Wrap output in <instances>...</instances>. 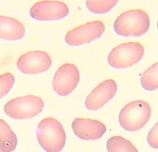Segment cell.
Segmentation results:
<instances>
[{"mask_svg": "<svg viewBox=\"0 0 158 152\" xmlns=\"http://www.w3.org/2000/svg\"><path fill=\"white\" fill-rule=\"evenodd\" d=\"M36 135L39 144L47 152H60L65 145L66 135L63 126L53 118H47L39 123Z\"/></svg>", "mask_w": 158, "mask_h": 152, "instance_id": "cell-1", "label": "cell"}, {"mask_svg": "<svg viewBox=\"0 0 158 152\" xmlns=\"http://www.w3.org/2000/svg\"><path fill=\"white\" fill-rule=\"evenodd\" d=\"M150 20L143 10L134 9L123 13L114 23V29L118 35L124 37H139L148 31Z\"/></svg>", "mask_w": 158, "mask_h": 152, "instance_id": "cell-2", "label": "cell"}, {"mask_svg": "<svg viewBox=\"0 0 158 152\" xmlns=\"http://www.w3.org/2000/svg\"><path fill=\"white\" fill-rule=\"evenodd\" d=\"M151 108L148 103L138 100L129 103L119 115L120 125L127 131L133 132L141 129L150 119Z\"/></svg>", "mask_w": 158, "mask_h": 152, "instance_id": "cell-3", "label": "cell"}, {"mask_svg": "<svg viewBox=\"0 0 158 152\" xmlns=\"http://www.w3.org/2000/svg\"><path fill=\"white\" fill-rule=\"evenodd\" d=\"M144 51L143 46L139 42L125 43L112 49L108 55V63L114 68L130 67L141 60Z\"/></svg>", "mask_w": 158, "mask_h": 152, "instance_id": "cell-4", "label": "cell"}, {"mask_svg": "<svg viewBox=\"0 0 158 152\" xmlns=\"http://www.w3.org/2000/svg\"><path fill=\"white\" fill-rule=\"evenodd\" d=\"M44 107V102L40 97L29 95L14 98L4 106L6 114L14 119L31 118L40 113Z\"/></svg>", "mask_w": 158, "mask_h": 152, "instance_id": "cell-5", "label": "cell"}, {"mask_svg": "<svg viewBox=\"0 0 158 152\" xmlns=\"http://www.w3.org/2000/svg\"><path fill=\"white\" fill-rule=\"evenodd\" d=\"M105 30V25L102 21H95L69 31L65 36L64 40L69 45H81L100 38Z\"/></svg>", "mask_w": 158, "mask_h": 152, "instance_id": "cell-6", "label": "cell"}, {"mask_svg": "<svg viewBox=\"0 0 158 152\" xmlns=\"http://www.w3.org/2000/svg\"><path fill=\"white\" fill-rule=\"evenodd\" d=\"M79 80V72L77 66L72 64H65L56 72L52 82L53 89L60 96L68 95L74 90Z\"/></svg>", "mask_w": 158, "mask_h": 152, "instance_id": "cell-7", "label": "cell"}, {"mask_svg": "<svg viewBox=\"0 0 158 152\" xmlns=\"http://www.w3.org/2000/svg\"><path fill=\"white\" fill-rule=\"evenodd\" d=\"M52 60L48 53L42 51H29L21 56L17 61V68L23 74H36L48 70Z\"/></svg>", "mask_w": 158, "mask_h": 152, "instance_id": "cell-8", "label": "cell"}, {"mask_svg": "<svg viewBox=\"0 0 158 152\" xmlns=\"http://www.w3.org/2000/svg\"><path fill=\"white\" fill-rule=\"evenodd\" d=\"M69 10L63 2L43 1L38 2L30 10V15L35 20L53 21L60 20L68 14Z\"/></svg>", "mask_w": 158, "mask_h": 152, "instance_id": "cell-9", "label": "cell"}, {"mask_svg": "<svg viewBox=\"0 0 158 152\" xmlns=\"http://www.w3.org/2000/svg\"><path fill=\"white\" fill-rule=\"evenodd\" d=\"M115 81L109 79L103 81L93 90L86 98L85 106L88 110H98L113 98L117 91Z\"/></svg>", "mask_w": 158, "mask_h": 152, "instance_id": "cell-10", "label": "cell"}, {"mask_svg": "<svg viewBox=\"0 0 158 152\" xmlns=\"http://www.w3.org/2000/svg\"><path fill=\"white\" fill-rule=\"evenodd\" d=\"M78 138L84 140H94L100 138L107 131L105 124L97 120L76 118L71 125Z\"/></svg>", "mask_w": 158, "mask_h": 152, "instance_id": "cell-11", "label": "cell"}, {"mask_svg": "<svg viewBox=\"0 0 158 152\" xmlns=\"http://www.w3.org/2000/svg\"><path fill=\"white\" fill-rule=\"evenodd\" d=\"M25 33V28L21 22L10 17L0 16V38L9 41L22 39Z\"/></svg>", "mask_w": 158, "mask_h": 152, "instance_id": "cell-12", "label": "cell"}, {"mask_svg": "<svg viewBox=\"0 0 158 152\" xmlns=\"http://www.w3.org/2000/svg\"><path fill=\"white\" fill-rule=\"evenodd\" d=\"M18 141L16 134L10 126L2 119H0V151L3 152L14 151Z\"/></svg>", "mask_w": 158, "mask_h": 152, "instance_id": "cell-13", "label": "cell"}, {"mask_svg": "<svg viewBox=\"0 0 158 152\" xmlns=\"http://www.w3.org/2000/svg\"><path fill=\"white\" fill-rule=\"evenodd\" d=\"M106 148L109 152H138L130 141L120 136L111 137L106 143Z\"/></svg>", "mask_w": 158, "mask_h": 152, "instance_id": "cell-14", "label": "cell"}, {"mask_svg": "<svg viewBox=\"0 0 158 152\" xmlns=\"http://www.w3.org/2000/svg\"><path fill=\"white\" fill-rule=\"evenodd\" d=\"M158 63L153 64L143 74L140 79V83L146 90L151 91L158 88Z\"/></svg>", "mask_w": 158, "mask_h": 152, "instance_id": "cell-15", "label": "cell"}, {"mask_svg": "<svg viewBox=\"0 0 158 152\" xmlns=\"http://www.w3.org/2000/svg\"><path fill=\"white\" fill-rule=\"evenodd\" d=\"M118 1H86V7L91 12L95 14L107 13L114 7Z\"/></svg>", "mask_w": 158, "mask_h": 152, "instance_id": "cell-16", "label": "cell"}, {"mask_svg": "<svg viewBox=\"0 0 158 152\" xmlns=\"http://www.w3.org/2000/svg\"><path fill=\"white\" fill-rule=\"evenodd\" d=\"M15 82V78L10 72H6L0 76L1 99L7 94L12 89Z\"/></svg>", "mask_w": 158, "mask_h": 152, "instance_id": "cell-17", "label": "cell"}, {"mask_svg": "<svg viewBox=\"0 0 158 152\" xmlns=\"http://www.w3.org/2000/svg\"><path fill=\"white\" fill-rule=\"evenodd\" d=\"M147 141L151 147L158 149V123L155 124L149 132Z\"/></svg>", "mask_w": 158, "mask_h": 152, "instance_id": "cell-18", "label": "cell"}]
</instances>
